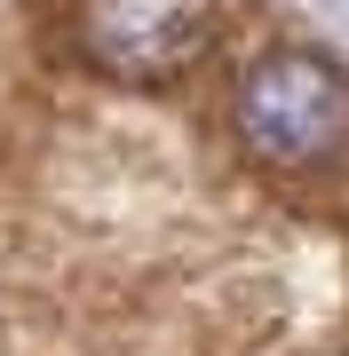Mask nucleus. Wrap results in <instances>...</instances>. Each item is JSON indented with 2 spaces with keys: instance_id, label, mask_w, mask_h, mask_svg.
Segmentation results:
<instances>
[{
  "instance_id": "f257e3e1",
  "label": "nucleus",
  "mask_w": 349,
  "mask_h": 356,
  "mask_svg": "<svg viewBox=\"0 0 349 356\" xmlns=\"http://www.w3.org/2000/svg\"><path fill=\"white\" fill-rule=\"evenodd\" d=\"M231 127L262 166H334L349 151V72L318 48H262L231 88Z\"/></svg>"
},
{
  "instance_id": "f03ea898",
  "label": "nucleus",
  "mask_w": 349,
  "mask_h": 356,
  "mask_svg": "<svg viewBox=\"0 0 349 356\" xmlns=\"http://www.w3.org/2000/svg\"><path fill=\"white\" fill-rule=\"evenodd\" d=\"M64 32L88 72L119 79V88H167L207 64L222 8L215 0H72Z\"/></svg>"
}]
</instances>
